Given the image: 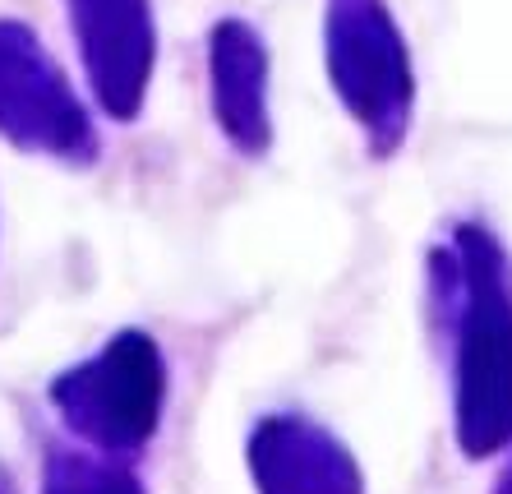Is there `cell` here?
<instances>
[{"label": "cell", "mask_w": 512, "mask_h": 494, "mask_svg": "<svg viewBox=\"0 0 512 494\" xmlns=\"http://www.w3.org/2000/svg\"><path fill=\"white\" fill-rule=\"evenodd\" d=\"M333 74L346 102L383 121L406 97V56L379 0H337L333 5Z\"/></svg>", "instance_id": "6da1fadb"}, {"label": "cell", "mask_w": 512, "mask_h": 494, "mask_svg": "<svg viewBox=\"0 0 512 494\" xmlns=\"http://www.w3.org/2000/svg\"><path fill=\"white\" fill-rule=\"evenodd\" d=\"M259 84L263 56L245 28H222L217 33V102L227 111L236 134H250L259 121Z\"/></svg>", "instance_id": "7a4b0ae2"}]
</instances>
